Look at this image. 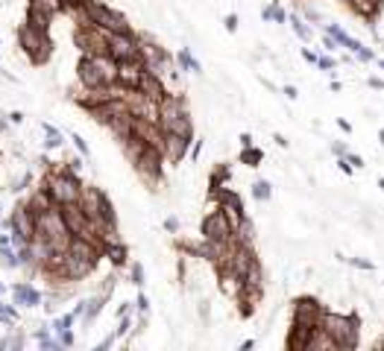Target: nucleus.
<instances>
[{"instance_id":"f257e3e1","label":"nucleus","mask_w":384,"mask_h":351,"mask_svg":"<svg viewBox=\"0 0 384 351\" xmlns=\"http://www.w3.org/2000/svg\"><path fill=\"white\" fill-rule=\"evenodd\" d=\"M320 328L329 331V337L335 340L337 348H358L361 319L355 314H332V310H325L320 319Z\"/></svg>"},{"instance_id":"f03ea898","label":"nucleus","mask_w":384,"mask_h":351,"mask_svg":"<svg viewBox=\"0 0 384 351\" xmlns=\"http://www.w3.org/2000/svg\"><path fill=\"white\" fill-rule=\"evenodd\" d=\"M42 185L50 190V197L56 205H68V202H80V193H83V182L80 176L71 173V170H47Z\"/></svg>"},{"instance_id":"7ed1b4c3","label":"nucleus","mask_w":384,"mask_h":351,"mask_svg":"<svg viewBox=\"0 0 384 351\" xmlns=\"http://www.w3.org/2000/svg\"><path fill=\"white\" fill-rule=\"evenodd\" d=\"M18 44H21V50L30 56L32 65H44V62H50V56H53L50 32H42V30H35L30 24H24L21 30H18Z\"/></svg>"},{"instance_id":"20e7f679","label":"nucleus","mask_w":384,"mask_h":351,"mask_svg":"<svg viewBox=\"0 0 384 351\" xmlns=\"http://www.w3.org/2000/svg\"><path fill=\"white\" fill-rule=\"evenodd\" d=\"M9 228H12V246L24 249L30 246V240L35 238V214L30 211V205H18L9 217Z\"/></svg>"},{"instance_id":"39448f33","label":"nucleus","mask_w":384,"mask_h":351,"mask_svg":"<svg viewBox=\"0 0 384 351\" xmlns=\"http://www.w3.org/2000/svg\"><path fill=\"white\" fill-rule=\"evenodd\" d=\"M85 4H88V12H91V18H94V24H97L100 30H106L109 35H114V32H129V21H126L124 12L109 9L106 4H100V0H85Z\"/></svg>"},{"instance_id":"423d86ee","label":"nucleus","mask_w":384,"mask_h":351,"mask_svg":"<svg viewBox=\"0 0 384 351\" xmlns=\"http://www.w3.org/2000/svg\"><path fill=\"white\" fill-rule=\"evenodd\" d=\"M132 167H136V173L141 176V182L159 185L162 182V173H164V155H162V149L147 144V149L138 155L136 161H132Z\"/></svg>"},{"instance_id":"0eeeda50","label":"nucleus","mask_w":384,"mask_h":351,"mask_svg":"<svg viewBox=\"0 0 384 351\" xmlns=\"http://www.w3.org/2000/svg\"><path fill=\"white\" fill-rule=\"evenodd\" d=\"M73 44L83 56H103L109 53V32L100 27H80L73 32Z\"/></svg>"},{"instance_id":"6e6552de","label":"nucleus","mask_w":384,"mask_h":351,"mask_svg":"<svg viewBox=\"0 0 384 351\" xmlns=\"http://www.w3.org/2000/svg\"><path fill=\"white\" fill-rule=\"evenodd\" d=\"M232 223L226 220V214L220 208H211L203 217V240H217V243H229L232 240Z\"/></svg>"},{"instance_id":"1a4fd4ad","label":"nucleus","mask_w":384,"mask_h":351,"mask_svg":"<svg viewBox=\"0 0 384 351\" xmlns=\"http://www.w3.org/2000/svg\"><path fill=\"white\" fill-rule=\"evenodd\" d=\"M109 56L114 62H129V58H141V42L138 35L129 32H114L109 35Z\"/></svg>"},{"instance_id":"9d476101","label":"nucleus","mask_w":384,"mask_h":351,"mask_svg":"<svg viewBox=\"0 0 384 351\" xmlns=\"http://www.w3.org/2000/svg\"><path fill=\"white\" fill-rule=\"evenodd\" d=\"M97 269V264H91V261H83V258H76V255H65V261L59 264V269L53 272V278H59V281H83L88 278L91 272Z\"/></svg>"},{"instance_id":"9b49d317","label":"nucleus","mask_w":384,"mask_h":351,"mask_svg":"<svg viewBox=\"0 0 384 351\" xmlns=\"http://www.w3.org/2000/svg\"><path fill=\"white\" fill-rule=\"evenodd\" d=\"M325 314V307L314 299V296H299L294 302V322H308V325H320Z\"/></svg>"},{"instance_id":"f8f14e48","label":"nucleus","mask_w":384,"mask_h":351,"mask_svg":"<svg viewBox=\"0 0 384 351\" xmlns=\"http://www.w3.org/2000/svg\"><path fill=\"white\" fill-rule=\"evenodd\" d=\"M188 149H191V138H182V135H176V132H164V144H162L164 161L179 164L188 155Z\"/></svg>"},{"instance_id":"ddd939ff","label":"nucleus","mask_w":384,"mask_h":351,"mask_svg":"<svg viewBox=\"0 0 384 351\" xmlns=\"http://www.w3.org/2000/svg\"><path fill=\"white\" fill-rule=\"evenodd\" d=\"M138 91L147 97V100H152V103H162L164 97H167V88H164V80L162 76H156L152 70H147L144 68V73H141V82H138Z\"/></svg>"},{"instance_id":"4468645a","label":"nucleus","mask_w":384,"mask_h":351,"mask_svg":"<svg viewBox=\"0 0 384 351\" xmlns=\"http://www.w3.org/2000/svg\"><path fill=\"white\" fill-rule=\"evenodd\" d=\"M71 255L83 258V261H91V264H100L103 261V246L100 243H91L85 238H73L71 234V246H68Z\"/></svg>"},{"instance_id":"2eb2a0df","label":"nucleus","mask_w":384,"mask_h":351,"mask_svg":"<svg viewBox=\"0 0 384 351\" xmlns=\"http://www.w3.org/2000/svg\"><path fill=\"white\" fill-rule=\"evenodd\" d=\"M188 111V106H185V100L179 94H167L164 100L159 103V129L164 132V126L174 121V117H179V114H185Z\"/></svg>"},{"instance_id":"dca6fc26","label":"nucleus","mask_w":384,"mask_h":351,"mask_svg":"<svg viewBox=\"0 0 384 351\" xmlns=\"http://www.w3.org/2000/svg\"><path fill=\"white\" fill-rule=\"evenodd\" d=\"M126 111H129L126 100H106V103H100V106H94L88 114H91L97 123L109 126V123L114 121V117H121V114H126Z\"/></svg>"},{"instance_id":"f3484780","label":"nucleus","mask_w":384,"mask_h":351,"mask_svg":"<svg viewBox=\"0 0 384 351\" xmlns=\"http://www.w3.org/2000/svg\"><path fill=\"white\" fill-rule=\"evenodd\" d=\"M103 199H106V193H103L100 187H94V185H83V193H80V208L85 211V217H88V220H97Z\"/></svg>"},{"instance_id":"a211bd4d","label":"nucleus","mask_w":384,"mask_h":351,"mask_svg":"<svg viewBox=\"0 0 384 351\" xmlns=\"http://www.w3.org/2000/svg\"><path fill=\"white\" fill-rule=\"evenodd\" d=\"M320 325H308V322H294L291 334H287V348L291 351H308V343L314 337V331Z\"/></svg>"},{"instance_id":"6ab92c4d","label":"nucleus","mask_w":384,"mask_h":351,"mask_svg":"<svg viewBox=\"0 0 384 351\" xmlns=\"http://www.w3.org/2000/svg\"><path fill=\"white\" fill-rule=\"evenodd\" d=\"M144 73V62L141 58H129V62H118V82L126 88H138Z\"/></svg>"},{"instance_id":"aec40b11","label":"nucleus","mask_w":384,"mask_h":351,"mask_svg":"<svg viewBox=\"0 0 384 351\" xmlns=\"http://www.w3.org/2000/svg\"><path fill=\"white\" fill-rule=\"evenodd\" d=\"M15 304H21V307H38L42 304V292H38L35 287L30 284H15Z\"/></svg>"},{"instance_id":"412c9836","label":"nucleus","mask_w":384,"mask_h":351,"mask_svg":"<svg viewBox=\"0 0 384 351\" xmlns=\"http://www.w3.org/2000/svg\"><path fill=\"white\" fill-rule=\"evenodd\" d=\"M27 205H30V211L32 214H42V211H47V208H53L56 202H53V197H50V190L44 187V185H38L32 193H30V199H27Z\"/></svg>"},{"instance_id":"4be33fe9","label":"nucleus","mask_w":384,"mask_h":351,"mask_svg":"<svg viewBox=\"0 0 384 351\" xmlns=\"http://www.w3.org/2000/svg\"><path fill=\"white\" fill-rule=\"evenodd\" d=\"M164 132H176V135H182V138H194V121H191V114L185 111V114L174 117V121L164 126Z\"/></svg>"},{"instance_id":"5701e85b","label":"nucleus","mask_w":384,"mask_h":351,"mask_svg":"<svg viewBox=\"0 0 384 351\" xmlns=\"http://www.w3.org/2000/svg\"><path fill=\"white\" fill-rule=\"evenodd\" d=\"M103 258H109L112 266H126V261H129V249H126L124 240H121V243H114V246H106V249H103Z\"/></svg>"},{"instance_id":"b1692460","label":"nucleus","mask_w":384,"mask_h":351,"mask_svg":"<svg viewBox=\"0 0 384 351\" xmlns=\"http://www.w3.org/2000/svg\"><path fill=\"white\" fill-rule=\"evenodd\" d=\"M232 238H235L238 243L253 246V243H256V223L249 220V217H244V220H241V226L235 228V234H232Z\"/></svg>"},{"instance_id":"393cba45","label":"nucleus","mask_w":384,"mask_h":351,"mask_svg":"<svg viewBox=\"0 0 384 351\" xmlns=\"http://www.w3.org/2000/svg\"><path fill=\"white\" fill-rule=\"evenodd\" d=\"M335 351L337 345H335V340L329 337V331H323V328H317L314 331V337H311V343H308V351Z\"/></svg>"},{"instance_id":"a878e982","label":"nucleus","mask_w":384,"mask_h":351,"mask_svg":"<svg viewBox=\"0 0 384 351\" xmlns=\"http://www.w3.org/2000/svg\"><path fill=\"white\" fill-rule=\"evenodd\" d=\"M244 284H246V287H264V266H261V261H258V258H256L253 264H249L246 276H244Z\"/></svg>"},{"instance_id":"bb28decb","label":"nucleus","mask_w":384,"mask_h":351,"mask_svg":"<svg viewBox=\"0 0 384 351\" xmlns=\"http://www.w3.org/2000/svg\"><path fill=\"white\" fill-rule=\"evenodd\" d=\"M103 304H106V299L100 296V292H97L94 299H88V302H85V316H83V322L91 325L94 319H97V314H103Z\"/></svg>"},{"instance_id":"cd10ccee","label":"nucleus","mask_w":384,"mask_h":351,"mask_svg":"<svg viewBox=\"0 0 384 351\" xmlns=\"http://www.w3.org/2000/svg\"><path fill=\"white\" fill-rule=\"evenodd\" d=\"M287 21H291V27H294V32L302 38V42H311V38H314V32H311V27L308 24H305V18L302 15H287Z\"/></svg>"},{"instance_id":"c85d7f7f","label":"nucleus","mask_w":384,"mask_h":351,"mask_svg":"<svg viewBox=\"0 0 384 351\" xmlns=\"http://www.w3.org/2000/svg\"><path fill=\"white\" fill-rule=\"evenodd\" d=\"M229 179H232V170H229V164H217L215 170H211L208 187H220V185H229Z\"/></svg>"},{"instance_id":"c756f323","label":"nucleus","mask_w":384,"mask_h":351,"mask_svg":"<svg viewBox=\"0 0 384 351\" xmlns=\"http://www.w3.org/2000/svg\"><path fill=\"white\" fill-rule=\"evenodd\" d=\"M261 161H264V152H261V149H256V147H244V149H241V164L258 167Z\"/></svg>"},{"instance_id":"7c9ffc66","label":"nucleus","mask_w":384,"mask_h":351,"mask_svg":"<svg viewBox=\"0 0 384 351\" xmlns=\"http://www.w3.org/2000/svg\"><path fill=\"white\" fill-rule=\"evenodd\" d=\"M176 65H179L182 70H191V73H200V62H197V58H194V56H191L188 50H179V53H176Z\"/></svg>"},{"instance_id":"2f4dec72","label":"nucleus","mask_w":384,"mask_h":351,"mask_svg":"<svg viewBox=\"0 0 384 351\" xmlns=\"http://www.w3.org/2000/svg\"><path fill=\"white\" fill-rule=\"evenodd\" d=\"M44 135H47V141H44V147H47V149H56V147H62V144H65L62 132L56 129V126H50V123H44Z\"/></svg>"},{"instance_id":"473e14b6","label":"nucleus","mask_w":384,"mask_h":351,"mask_svg":"<svg viewBox=\"0 0 384 351\" xmlns=\"http://www.w3.org/2000/svg\"><path fill=\"white\" fill-rule=\"evenodd\" d=\"M261 18H264V21L284 24V21H287V12H284V9H279V6L273 4V6H264V9H261Z\"/></svg>"},{"instance_id":"72a5a7b5","label":"nucleus","mask_w":384,"mask_h":351,"mask_svg":"<svg viewBox=\"0 0 384 351\" xmlns=\"http://www.w3.org/2000/svg\"><path fill=\"white\" fill-rule=\"evenodd\" d=\"M253 197H256L258 202H267V199H270V197H273L270 182H261V179H258V182L253 185Z\"/></svg>"},{"instance_id":"f704fd0d","label":"nucleus","mask_w":384,"mask_h":351,"mask_svg":"<svg viewBox=\"0 0 384 351\" xmlns=\"http://www.w3.org/2000/svg\"><path fill=\"white\" fill-rule=\"evenodd\" d=\"M73 322H76V316H73V314H65V316H59V319H53V328H50V331H53V334H59V331L71 328Z\"/></svg>"},{"instance_id":"c9c22d12","label":"nucleus","mask_w":384,"mask_h":351,"mask_svg":"<svg viewBox=\"0 0 384 351\" xmlns=\"http://www.w3.org/2000/svg\"><path fill=\"white\" fill-rule=\"evenodd\" d=\"M129 278H132V284H136V287H144V266L141 264H132L129 266Z\"/></svg>"},{"instance_id":"e433bc0d","label":"nucleus","mask_w":384,"mask_h":351,"mask_svg":"<svg viewBox=\"0 0 384 351\" xmlns=\"http://www.w3.org/2000/svg\"><path fill=\"white\" fill-rule=\"evenodd\" d=\"M15 319H18L15 310L9 304H0V322H4V325H15Z\"/></svg>"},{"instance_id":"4c0bfd02","label":"nucleus","mask_w":384,"mask_h":351,"mask_svg":"<svg viewBox=\"0 0 384 351\" xmlns=\"http://www.w3.org/2000/svg\"><path fill=\"white\" fill-rule=\"evenodd\" d=\"M121 322H118V331H114V337H124V334H129V328H132V316L129 314H124V316H118Z\"/></svg>"},{"instance_id":"58836bf2","label":"nucleus","mask_w":384,"mask_h":351,"mask_svg":"<svg viewBox=\"0 0 384 351\" xmlns=\"http://www.w3.org/2000/svg\"><path fill=\"white\" fill-rule=\"evenodd\" d=\"M83 164H85V155H73V159L68 161V167H65V170H71V173L80 176V173H83Z\"/></svg>"},{"instance_id":"ea45409f","label":"nucleus","mask_w":384,"mask_h":351,"mask_svg":"<svg viewBox=\"0 0 384 351\" xmlns=\"http://www.w3.org/2000/svg\"><path fill=\"white\" fill-rule=\"evenodd\" d=\"M114 284H118V278H114V276H109L106 281H103V290H100V296L109 302L112 299V292H114Z\"/></svg>"},{"instance_id":"a19ab883","label":"nucleus","mask_w":384,"mask_h":351,"mask_svg":"<svg viewBox=\"0 0 384 351\" xmlns=\"http://www.w3.org/2000/svg\"><path fill=\"white\" fill-rule=\"evenodd\" d=\"M302 18H305V21H314V24L323 21V15H320L314 6H302Z\"/></svg>"},{"instance_id":"79ce46f5","label":"nucleus","mask_w":384,"mask_h":351,"mask_svg":"<svg viewBox=\"0 0 384 351\" xmlns=\"http://www.w3.org/2000/svg\"><path fill=\"white\" fill-rule=\"evenodd\" d=\"M30 182H32V173L27 170V173H21V176H18V179H15V187H12V190H24Z\"/></svg>"},{"instance_id":"37998d69","label":"nucleus","mask_w":384,"mask_h":351,"mask_svg":"<svg viewBox=\"0 0 384 351\" xmlns=\"http://www.w3.org/2000/svg\"><path fill=\"white\" fill-rule=\"evenodd\" d=\"M59 343H62L65 348H71V345L76 343V337H73V331H71V328H65V331H59Z\"/></svg>"},{"instance_id":"c03bdc74","label":"nucleus","mask_w":384,"mask_h":351,"mask_svg":"<svg viewBox=\"0 0 384 351\" xmlns=\"http://www.w3.org/2000/svg\"><path fill=\"white\" fill-rule=\"evenodd\" d=\"M71 141H73V147H76V149H80V155H85V159H88V144L80 138V135H71Z\"/></svg>"},{"instance_id":"a18cd8bd","label":"nucleus","mask_w":384,"mask_h":351,"mask_svg":"<svg viewBox=\"0 0 384 351\" xmlns=\"http://www.w3.org/2000/svg\"><path fill=\"white\" fill-rule=\"evenodd\" d=\"M355 56H358V62H373V53L364 47V44H358V50H355Z\"/></svg>"},{"instance_id":"49530a36","label":"nucleus","mask_w":384,"mask_h":351,"mask_svg":"<svg viewBox=\"0 0 384 351\" xmlns=\"http://www.w3.org/2000/svg\"><path fill=\"white\" fill-rule=\"evenodd\" d=\"M136 310H141V314H147V310H150V299L144 296V292H138V299H136Z\"/></svg>"},{"instance_id":"de8ad7c7","label":"nucleus","mask_w":384,"mask_h":351,"mask_svg":"<svg viewBox=\"0 0 384 351\" xmlns=\"http://www.w3.org/2000/svg\"><path fill=\"white\" fill-rule=\"evenodd\" d=\"M164 228H167L170 234H179V228H182V226H179V220H176V217H167V220H164Z\"/></svg>"},{"instance_id":"09e8293b","label":"nucleus","mask_w":384,"mask_h":351,"mask_svg":"<svg viewBox=\"0 0 384 351\" xmlns=\"http://www.w3.org/2000/svg\"><path fill=\"white\" fill-rule=\"evenodd\" d=\"M317 65H320L323 70H332V68H335V58H329V56H320V58H317Z\"/></svg>"},{"instance_id":"8fccbe9b","label":"nucleus","mask_w":384,"mask_h":351,"mask_svg":"<svg viewBox=\"0 0 384 351\" xmlns=\"http://www.w3.org/2000/svg\"><path fill=\"white\" fill-rule=\"evenodd\" d=\"M226 30H229V32L238 30V15H226Z\"/></svg>"},{"instance_id":"3c124183","label":"nucleus","mask_w":384,"mask_h":351,"mask_svg":"<svg viewBox=\"0 0 384 351\" xmlns=\"http://www.w3.org/2000/svg\"><path fill=\"white\" fill-rule=\"evenodd\" d=\"M114 340H118V337H114V334H109V337H106V340L97 345V351H106V348H112V343H114Z\"/></svg>"},{"instance_id":"603ef678","label":"nucleus","mask_w":384,"mask_h":351,"mask_svg":"<svg viewBox=\"0 0 384 351\" xmlns=\"http://www.w3.org/2000/svg\"><path fill=\"white\" fill-rule=\"evenodd\" d=\"M302 58H305V62H311V65H317V53H311V50H302Z\"/></svg>"},{"instance_id":"864d4df0","label":"nucleus","mask_w":384,"mask_h":351,"mask_svg":"<svg viewBox=\"0 0 384 351\" xmlns=\"http://www.w3.org/2000/svg\"><path fill=\"white\" fill-rule=\"evenodd\" d=\"M332 152L337 155V159H347V147H343V144H335V147H332Z\"/></svg>"},{"instance_id":"5fc2aeb1","label":"nucleus","mask_w":384,"mask_h":351,"mask_svg":"<svg viewBox=\"0 0 384 351\" xmlns=\"http://www.w3.org/2000/svg\"><path fill=\"white\" fill-rule=\"evenodd\" d=\"M352 266H361V269H373L370 261H361V258H352Z\"/></svg>"},{"instance_id":"6e6d98bb","label":"nucleus","mask_w":384,"mask_h":351,"mask_svg":"<svg viewBox=\"0 0 384 351\" xmlns=\"http://www.w3.org/2000/svg\"><path fill=\"white\" fill-rule=\"evenodd\" d=\"M188 152H191V155H194V159H200V152H203V141H197V144H194V147H191Z\"/></svg>"},{"instance_id":"4d7b16f0","label":"nucleus","mask_w":384,"mask_h":351,"mask_svg":"<svg viewBox=\"0 0 384 351\" xmlns=\"http://www.w3.org/2000/svg\"><path fill=\"white\" fill-rule=\"evenodd\" d=\"M284 94H287V100H296V97H299V94H296V88H294V85H287V88H284Z\"/></svg>"},{"instance_id":"13d9d810","label":"nucleus","mask_w":384,"mask_h":351,"mask_svg":"<svg viewBox=\"0 0 384 351\" xmlns=\"http://www.w3.org/2000/svg\"><path fill=\"white\" fill-rule=\"evenodd\" d=\"M244 147H253V135H241V149Z\"/></svg>"},{"instance_id":"bf43d9fd","label":"nucleus","mask_w":384,"mask_h":351,"mask_svg":"<svg viewBox=\"0 0 384 351\" xmlns=\"http://www.w3.org/2000/svg\"><path fill=\"white\" fill-rule=\"evenodd\" d=\"M9 121H12V123H21V121H24V114H21V111H12V114H9Z\"/></svg>"},{"instance_id":"052dcab7","label":"nucleus","mask_w":384,"mask_h":351,"mask_svg":"<svg viewBox=\"0 0 384 351\" xmlns=\"http://www.w3.org/2000/svg\"><path fill=\"white\" fill-rule=\"evenodd\" d=\"M370 88H384V82H381V80H376V76H373V80H370Z\"/></svg>"},{"instance_id":"680f3d73","label":"nucleus","mask_w":384,"mask_h":351,"mask_svg":"<svg viewBox=\"0 0 384 351\" xmlns=\"http://www.w3.org/2000/svg\"><path fill=\"white\" fill-rule=\"evenodd\" d=\"M0 132H6V121H0Z\"/></svg>"},{"instance_id":"e2e57ef3","label":"nucleus","mask_w":384,"mask_h":351,"mask_svg":"<svg viewBox=\"0 0 384 351\" xmlns=\"http://www.w3.org/2000/svg\"><path fill=\"white\" fill-rule=\"evenodd\" d=\"M381 144H384V129H381Z\"/></svg>"},{"instance_id":"0e129e2a","label":"nucleus","mask_w":384,"mask_h":351,"mask_svg":"<svg viewBox=\"0 0 384 351\" xmlns=\"http://www.w3.org/2000/svg\"><path fill=\"white\" fill-rule=\"evenodd\" d=\"M4 290H6V287H4V284H0V292H4Z\"/></svg>"},{"instance_id":"69168bd1","label":"nucleus","mask_w":384,"mask_h":351,"mask_svg":"<svg viewBox=\"0 0 384 351\" xmlns=\"http://www.w3.org/2000/svg\"><path fill=\"white\" fill-rule=\"evenodd\" d=\"M381 187H384V182H381Z\"/></svg>"}]
</instances>
